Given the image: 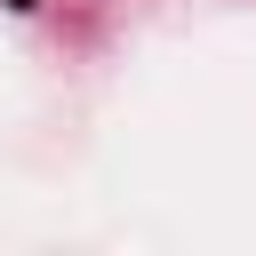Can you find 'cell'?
I'll list each match as a JSON object with an SVG mask.
<instances>
[{"mask_svg":"<svg viewBox=\"0 0 256 256\" xmlns=\"http://www.w3.org/2000/svg\"><path fill=\"white\" fill-rule=\"evenodd\" d=\"M8 8H16V16H32V8H40V0H8Z\"/></svg>","mask_w":256,"mask_h":256,"instance_id":"obj_1","label":"cell"}]
</instances>
